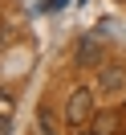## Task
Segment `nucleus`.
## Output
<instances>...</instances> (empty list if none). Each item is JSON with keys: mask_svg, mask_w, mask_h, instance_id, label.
<instances>
[{"mask_svg": "<svg viewBox=\"0 0 126 135\" xmlns=\"http://www.w3.org/2000/svg\"><path fill=\"white\" fill-rule=\"evenodd\" d=\"M90 115H94V90L90 86H73V94L65 102V123L81 127V123H90Z\"/></svg>", "mask_w": 126, "mask_h": 135, "instance_id": "obj_1", "label": "nucleus"}, {"mask_svg": "<svg viewBox=\"0 0 126 135\" xmlns=\"http://www.w3.org/2000/svg\"><path fill=\"white\" fill-rule=\"evenodd\" d=\"M122 86H126V74H122L118 66H106V70H102V90H106V94L122 90Z\"/></svg>", "mask_w": 126, "mask_h": 135, "instance_id": "obj_2", "label": "nucleus"}, {"mask_svg": "<svg viewBox=\"0 0 126 135\" xmlns=\"http://www.w3.org/2000/svg\"><path fill=\"white\" fill-rule=\"evenodd\" d=\"M77 61H81V66H94V61H98V41H94V37H81V41H77Z\"/></svg>", "mask_w": 126, "mask_h": 135, "instance_id": "obj_3", "label": "nucleus"}, {"mask_svg": "<svg viewBox=\"0 0 126 135\" xmlns=\"http://www.w3.org/2000/svg\"><path fill=\"white\" fill-rule=\"evenodd\" d=\"M94 131L98 135H118V115H110V110L94 115Z\"/></svg>", "mask_w": 126, "mask_h": 135, "instance_id": "obj_4", "label": "nucleus"}, {"mask_svg": "<svg viewBox=\"0 0 126 135\" xmlns=\"http://www.w3.org/2000/svg\"><path fill=\"white\" fill-rule=\"evenodd\" d=\"M0 115H12V98L8 94H0Z\"/></svg>", "mask_w": 126, "mask_h": 135, "instance_id": "obj_5", "label": "nucleus"}, {"mask_svg": "<svg viewBox=\"0 0 126 135\" xmlns=\"http://www.w3.org/2000/svg\"><path fill=\"white\" fill-rule=\"evenodd\" d=\"M8 127H12V123H8V115H0V135H8Z\"/></svg>", "mask_w": 126, "mask_h": 135, "instance_id": "obj_6", "label": "nucleus"}, {"mask_svg": "<svg viewBox=\"0 0 126 135\" xmlns=\"http://www.w3.org/2000/svg\"><path fill=\"white\" fill-rule=\"evenodd\" d=\"M65 4H69V0H49V8H65Z\"/></svg>", "mask_w": 126, "mask_h": 135, "instance_id": "obj_7", "label": "nucleus"}, {"mask_svg": "<svg viewBox=\"0 0 126 135\" xmlns=\"http://www.w3.org/2000/svg\"><path fill=\"white\" fill-rule=\"evenodd\" d=\"M77 135H98V131H77Z\"/></svg>", "mask_w": 126, "mask_h": 135, "instance_id": "obj_8", "label": "nucleus"}]
</instances>
